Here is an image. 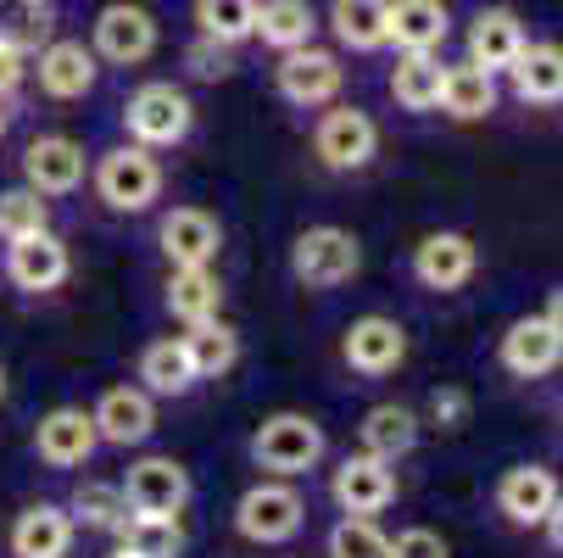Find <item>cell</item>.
Returning a JSON list of instances; mask_svg holds the SVG:
<instances>
[{
  "label": "cell",
  "mask_w": 563,
  "mask_h": 558,
  "mask_svg": "<svg viewBox=\"0 0 563 558\" xmlns=\"http://www.w3.org/2000/svg\"><path fill=\"white\" fill-rule=\"evenodd\" d=\"M290 269H296V280L312 285V291L346 285V280L363 269L357 234H352V229H335V223L301 229V234H296V247H290Z\"/></svg>",
  "instance_id": "obj_1"
},
{
  "label": "cell",
  "mask_w": 563,
  "mask_h": 558,
  "mask_svg": "<svg viewBox=\"0 0 563 558\" xmlns=\"http://www.w3.org/2000/svg\"><path fill=\"white\" fill-rule=\"evenodd\" d=\"M252 458H257V469H274V474H307L324 458V430L307 414H274V419L257 425Z\"/></svg>",
  "instance_id": "obj_2"
},
{
  "label": "cell",
  "mask_w": 563,
  "mask_h": 558,
  "mask_svg": "<svg viewBox=\"0 0 563 558\" xmlns=\"http://www.w3.org/2000/svg\"><path fill=\"white\" fill-rule=\"evenodd\" d=\"M123 123H129V134H134V145H179L185 134H190V123H196V107H190V96L185 90H174V85H140L134 96H129V107H123Z\"/></svg>",
  "instance_id": "obj_3"
},
{
  "label": "cell",
  "mask_w": 563,
  "mask_h": 558,
  "mask_svg": "<svg viewBox=\"0 0 563 558\" xmlns=\"http://www.w3.org/2000/svg\"><path fill=\"white\" fill-rule=\"evenodd\" d=\"M96 190L118 212H145L156 201V190H163V168H156L151 145H118V151H107L101 168H96Z\"/></svg>",
  "instance_id": "obj_4"
},
{
  "label": "cell",
  "mask_w": 563,
  "mask_h": 558,
  "mask_svg": "<svg viewBox=\"0 0 563 558\" xmlns=\"http://www.w3.org/2000/svg\"><path fill=\"white\" fill-rule=\"evenodd\" d=\"M301 519H307V503H301L290 486H279V481L252 486L246 497L234 503V530L246 536V541H263V547L290 541V536L301 530Z\"/></svg>",
  "instance_id": "obj_5"
},
{
  "label": "cell",
  "mask_w": 563,
  "mask_h": 558,
  "mask_svg": "<svg viewBox=\"0 0 563 558\" xmlns=\"http://www.w3.org/2000/svg\"><path fill=\"white\" fill-rule=\"evenodd\" d=\"M279 56L285 62L274 67V78H279V96L290 107H324V101L341 96V85H346L341 56L312 51V45H296V51H279Z\"/></svg>",
  "instance_id": "obj_6"
},
{
  "label": "cell",
  "mask_w": 563,
  "mask_h": 558,
  "mask_svg": "<svg viewBox=\"0 0 563 558\" xmlns=\"http://www.w3.org/2000/svg\"><path fill=\"white\" fill-rule=\"evenodd\" d=\"M312 145H318V156H324V168H335V174H357V168L374 163L379 129H374L368 112H357V107H335V112H324V123H318Z\"/></svg>",
  "instance_id": "obj_7"
},
{
  "label": "cell",
  "mask_w": 563,
  "mask_h": 558,
  "mask_svg": "<svg viewBox=\"0 0 563 558\" xmlns=\"http://www.w3.org/2000/svg\"><path fill=\"white\" fill-rule=\"evenodd\" d=\"M23 179L40 196H67L85 185V145L67 140V134H40L23 151Z\"/></svg>",
  "instance_id": "obj_8"
},
{
  "label": "cell",
  "mask_w": 563,
  "mask_h": 558,
  "mask_svg": "<svg viewBox=\"0 0 563 558\" xmlns=\"http://www.w3.org/2000/svg\"><path fill=\"white\" fill-rule=\"evenodd\" d=\"M156 51V18L145 7H129V0H112L96 18V56L129 67V62H145Z\"/></svg>",
  "instance_id": "obj_9"
},
{
  "label": "cell",
  "mask_w": 563,
  "mask_h": 558,
  "mask_svg": "<svg viewBox=\"0 0 563 558\" xmlns=\"http://www.w3.org/2000/svg\"><path fill=\"white\" fill-rule=\"evenodd\" d=\"M123 497L134 514H179L190 503V474L174 458H140L123 481Z\"/></svg>",
  "instance_id": "obj_10"
},
{
  "label": "cell",
  "mask_w": 563,
  "mask_h": 558,
  "mask_svg": "<svg viewBox=\"0 0 563 558\" xmlns=\"http://www.w3.org/2000/svg\"><path fill=\"white\" fill-rule=\"evenodd\" d=\"M330 492H335L341 514H363V519H374V514L390 508V497H396V474H390L385 458H368V452H363V458H346V463L335 469Z\"/></svg>",
  "instance_id": "obj_11"
},
{
  "label": "cell",
  "mask_w": 563,
  "mask_h": 558,
  "mask_svg": "<svg viewBox=\"0 0 563 558\" xmlns=\"http://www.w3.org/2000/svg\"><path fill=\"white\" fill-rule=\"evenodd\" d=\"M40 90L51 101H78L96 90V51L85 40H45L40 45Z\"/></svg>",
  "instance_id": "obj_12"
},
{
  "label": "cell",
  "mask_w": 563,
  "mask_h": 558,
  "mask_svg": "<svg viewBox=\"0 0 563 558\" xmlns=\"http://www.w3.org/2000/svg\"><path fill=\"white\" fill-rule=\"evenodd\" d=\"M223 247V229L207 207H174L163 218V252L174 269H207Z\"/></svg>",
  "instance_id": "obj_13"
},
{
  "label": "cell",
  "mask_w": 563,
  "mask_h": 558,
  "mask_svg": "<svg viewBox=\"0 0 563 558\" xmlns=\"http://www.w3.org/2000/svg\"><path fill=\"white\" fill-rule=\"evenodd\" d=\"M96 436L112 441V447H140L151 430H156V408H151V391L140 385H112L101 403H96Z\"/></svg>",
  "instance_id": "obj_14"
},
{
  "label": "cell",
  "mask_w": 563,
  "mask_h": 558,
  "mask_svg": "<svg viewBox=\"0 0 563 558\" xmlns=\"http://www.w3.org/2000/svg\"><path fill=\"white\" fill-rule=\"evenodd\" d=\"M474 263H479V252H474L468 234H457V229L424 234L419 252H413V274H419L430 291H457V285H468V280H474Z\"/></svg>",
  "instance_id": "obj_15"
},
{
  "label": "cell",
  "mask_w": 563,
  "mask_h": 558,
  "mask_svg": "<svg viewBox=\"0 0 563 558\" xmlns=\"http://www.w3.org/2000/svg\"><path fill=\"white\" fill-rule=\"evenodd\" d=\"M341 352H346V363H352L357 374H390L401 358H408V330H401L396 318L368 313V318H357V325L346 330Z\"/></svg>",
  "instance_id": "obj_16"
},
{
  "label": "cell",
  "mask_w": 563,
  "mask_h": 558,
  "mask_svg": "<svg viewBox=\"0 0 563 558\" xmlns=\"http://www.w3.org/2000/svg\"><path fill=\"white\" fill-rule=\"evenodd\" d=\"M503 363L519 374V380H536V374H552L563 363V336L547 313L536 318H519V325L503 336Z\"/></svg>",
  "instance_id": "obj_17"
},
{
  "label": "cell",
  "mask_w": 563,
  "mask_h": 558,
  "mask_svg": "<svg viewBox=\"0 0 563 558\" xmlns=\"http://www.w3.org/2000/svg\"><path fill=\"white\" fill-rule=\"evenodd\" d=\"M96 419L85 414V408H56V414H45L40 419V430H34V447H40V458L51 463V469H78L90 452H96Z\"/></svg>",
  "instance_id": "obj_18"
},
{
  "label": "cell",
  "mask_w": 563,
  "mask_h": 558,
  "mask_svg": "<svg viewBox=\"0 0 563 558\" xmlns=\"http://www.w3.org/2000/svg\"><path fill=\"white\" fill-rule=\"evenodd\" d=\"M67 247L56 241L51 229H40V234H29V241H12V258H7V274H12V285L18 291H56L62 280H67Z\"/></svg>",
  "instance_id": "obj_19"
},
{
  "label": "cell",
  "mask_w": 563,
  "mask_h": 558,
  "mask_svg": "<svg viewBox=\"0 0 563 558\" xmlns=\"http://www.w3.org/2000/svg\"><path fill=\"white\" fill-rule=\"evenodd\" d=\"M558 503V481H552V469L541 463H519L503 474V486H497V508L514 519V525H541Z\"/></svg>",
  "instance_id": "obj_20"
},
{
  "label": "cell",
  "mask_w": 563,
  "mask_h": 558,
  "mask_svg": "<svg viewBox=\"0 0 563 558\" xmlns=\"http://www.w3.org/2000/svg\"><path fill=\"white\" fill-rule=\"evenodd\" d=\"M73 547V514L56 503H34L12 525V552L18 558H67Z\"/></svg>",
  "instance_id": "obj_21"
},
{
  "label": "cell",
  "mask_w": 563,
  "mask_h": 558,
  "mask_svg": "<svg viewBox=\"0 0 563 558\" xmlns=\"http://www.w3.org/2000/svg\"><path fill=\"white\" fill-rule=\"evenodd\" d=\"M385 40L396 51H435L446 40V7L441 0H390L385 7Z\"/></svg>",
  "instance_id": "obj_22"
},
{
  "label": "cell",
  "mask_w": 563,
  "mask_h": 558,
  "mask_svg": "<svg viewBox=\"0 0 563 558\" xmlns=\"http://www.w3.org/2000/svg\"><path fill=\"white\" fill-rule=\"evenodd\" d=\"M519 51H525V23H519L508 7H486V12L474 18V29H468V62H474V67L497 73V67H508Z\"/></svg>",
  "instance_id": "obj_23"
},
{
  "label": "cell",
  "mask_w": 563,
  "mask_h": 558,
  "mask_svg": "<svg viewBox=\"0 0 563 558\" xmlns=\"http://www.w3.org/2000/svg\"><path fill=\"white\" fill-rule=\"evenodd\" d=\"M514 96L519 101H536V107H552L563 101V45H525L514 62Z\"/></svg>",
  "instance_id": "obj_24"
},
{
  "label": "cell",
  "mask_w": 563,
  "mask_h": 558,
  "mask_svg": "<svg viewBox=\"0 0 563 558\" xmlns=\"http://www.w3.org/2000/svg\"><path fill=\"white\" fill-rule=\"evenodd\" d=\"M413 447H419V414H413V408L379 403V408L363 414V452H368V458L396 463V458H408Z\"/></svg>",
  "instance_id": "obj_25"
},
{
  "label": "cell",
  "mask_w": 563,
  "mask_h": 558,
  "mask_svg": "<svg viewBox=\"0 0 563 558\" xmlns=\"http://www.w3.org/2000/svg\"><path fill=\"white\" fill-rule=\"evenodd\" d=\"M435 107H441V112H452L457 123L486 118V112L497 107V78H492L486 67H474V62L446 67V73H441V101H435Z\"/></svg>",
  "instance_id": "obj_26"
},
{
  "label": "cell",
  "mask_w": 563,
  "mask_h": 558,
  "mask_svg": "<svg viewBox=\"0 0 563 558\" xmlns=\"http://www.w3.org/2000/svg\"><path fill=\"white\" fill-rule=\"evenodd\" d=\"M441 73L446 67L435 62V51H401V62L390 73V96L408 112H430L441 101Z\"/></svg>",
  "instance_id": "obj_27"
},
{
  "label": "cell",
  "mask_w": 563,
  "mask_h": 558,
  "mask_svg": "<svg viewBox=\"0 0 563 558\" xmlns=\"http://www.w3.org/2000/svg\"><path fill=\"white\" fill-rule=\"evenodd\" d=\"M140 380H145V391H156V396H185L190 385H196V369H190V352H185V341H151L145 352H140Z\"/></svg>",
  "instance_id": "obj_28"
},
{
  "label": "cell",
  "mask_w": 563,
  "mask_h": 558,
  "mask_svg": "<svg viewBox=\"0 0 563 558\" xmlns=\"http://www.w3.org/2000/svg\"><path fill=\"white\" fill-rule=\"evenodd\" d=\"M223 307V285L212 269H174L168 280V313L185 318V325H201V318H218Z\"/></svg>",
  "instance_id": "obj_29"
},
{
  "label": "cell",
  "mask_w": 563,
  "mask_h": 558,
  "mask_svg": "<svg viewBox=\"0 0 563 558\" xmlns=\"http://www.w3.org/2000/svg\"><path fill=\"white\" fill-rule=\"evenodd\" d=\"M312 29H318V12L307 0H268V7H257L252 34H263V45L274 51H296V45H312Z\"/></svg>",
  "instance_id": "obj_30"
},
{
  "label": "cell",
  "mask_w": 563,
  "mask_h": 558,
  "mask_svg": "<svg viewBox=\"0 0 563 558\" xmlns=\"http://www.w3.org/2000/svg\"><path fill=\"white\" fill-rule=\"evenodd\" d=\"M118 536H123L129 558H179V547H185V530L174 514H129L118 525Z\"/></svg>",
  "instance_id": "obj_31"
},
{
  "label": "cell",
  "mask_w": 563,
  "mask_h": 558,
  "mask_svg": "<svg viewBox=\"0 0 563 558\" xmlns=\"http://www.w3.org/2000/svg\"><path fill=\"white\" fill-rule=\"evenodd\" d=\"M385 7L390 0H335L330 7L335 40L352 45V51H379L385 45Z\"/></svg>",
  "instance_id": "obj_32"
},
{
  "label": "cell",
  "mask_w": 563,
  "mask_h": 558,
  "mask_svg": "<svg viewBox=\"0 0 563 558\" xmlns=\"http://www.w3.org/2000/svg\"><path fill=\"white\" fill-rule=\"evenodd\" d=\"M179 341L190 352L196 380H212V374L234 369V358H240V336L229 325H218V318H201V325H190V336H179Z\"/></svg>",
  "instance_id": "obj_33"
},
{
  "label": "cell",
  "mask_w": 563,
  "mask_h": 558,
  "mask_svg": "<svg viewBox=\"0 0 563 558\" xmlns=\"http://www.w3.org/2000/svg\"><path fill=\"white\" fill-rule=\"evenodd\" d=\"M196 23H201V34L240 45L257 29V0H196Z\"/></svg>",
  "instance_id": "obj_34"
},
{
  "label": "cell",
  "mask_w": 563,
  "mask_h": 558,
  "mask_svg": "<svg viewBox=\"0 0 563 558\" xmlns=\"http://www.w3.org/2000/svg\"><path fill=\"white\" fill-rule=\"evenodd\" d=\"M51 34V0H0V40L18 51H40Z\"/></svg>",
  "instance_id": "obj_35"
},
{
  "label": "cell",
  "mask_w": 563,
  "mask_h": 558,
  "mask_svg": "<svg viewBox=\"0 0 563 558\" xmlns=\"http://www.w3.org/2000/svg\"><path fill=\"white\" fill-rule=\"evenodd\" d=\"M40 229H51V212H45V201H40V190H29V185H18V190H0V241H29V234H40Z\"/></svg>",
  "instance_id": "obj_36"
},
{
  "label": "cell",
  "mask_w": 563,
  "mask_h": 558,
  "mask_svg": "<svg viewBox=\"0 0 563 558\" xmlns=\"http://www.w3.org/2000/svg\"><path fill=\"white\" fill-rule=\"evenodd\" d=\"M73 514L85 519V525H96V530H118V525L129 519V497H123V486L85 481V486L73 492Z\"/></svg>",
  "instance_id": "obj_37"
},
{
  "label": "cell",
  "mask_w": 563,
  "mask_h": 558,
  "mask_svg": "<svg viewBox=\"0 0 563 558\" xmlns=\"http://www.w3.org/2000/svg\"><path fill=\"white\" fill-rule=\"evenodd\" d=\"M385 552H390V541H385L379 525L363 519V514H346V519L330 530V558H385Z\"/></svg>",
  "instance_id": "obj_38"
},
{
  "label": "cell",
  "mask_w": 563,
  "mask_h": 558,
  "mask_svg": "<svg viewBox=\"0 0 563 558\" xmlns=\"http://www.w3.org/2000/svg\"><path fill=\"white\" fill-rule=\"evenodd\" d=\"M234 45H223V40H212V34H201L190 51H185V67L196 73V78H223V73H234V56H229Z\"/></svg>",
  "instance_id": "obj_39"
},
{
  "label": "cell",
  "mask_w": 563,
  "mask_h": 558,
  "mask_svg": "<svg viewBox=\"0 0 563 558\" xmlns=\"http://www.w3.org/2000/svg\"><path fill=\"white\" fill-rule=\"evenodd\" d=\"M385 558H446V541H441L435 530L413 525V530H401V536L390 541V552H385Z\"/></svg>",
  "instance_id": "obj_40"
},
{
  "label": "cell",
  "mask_w": 563,
  "mask_h": 558,
  "mask_svg": "<svg viewBox=\"0 0 563 558\" xmlns=\"http://www.w3.org/2000/svg\"><path fill=\"white\" fill-rule=\"evenodd\" d=\"M430 419H435L441 430H457V425L468 419V396H463L457 385H441V391L430 396Z\"/></svg>",
  "instance_id": "obj_41"
},
{
  "label": "cell",
  "mask_w": 563,
  "mask_h": 558,
  "mask_svg": "<svg viewBox=\"0 0 563 558\" xmlns=\"http://www.w3.org/2000/svg\"><path fill=\"white\" fill-rule=\"evenodd\" d=\"M23 73H29V67H23V51L0 40V96H12V90L23 85Z\"/></svg>",
  "instance_id": "obj_42"
},
{
  "label": "cell",
  "mask_w": 563,
  "mask_h": 558,
  "mask_svg": "<svg viewBox=\"0 0 563 558\" xmlns=\"http://www.w3.org/2000/svg\"><path fill=\"white\" fill-rule=\"evenodd\" d=\"M541 525H547V536H552V547H558V552H563V497H558V503H552V514H547V519H541Z\"/></svg>",
  "instance_id": "obj_43"
},
{
  "label": "cell",
  "mask_w": 563,
  "mask_h": 558,
  "mask_svg": "<svg viewBox=\"0 0 563 558\" xmlns=\"http://www.w3.org/2000/svg\"><path fill=\"white\" fill-rule=\"evenodd\" d=\"M547 318H552V325H558V336H563V285L547 296Z\"/></svg>",
  "instance_id": "obj_44"
},
{
  "label": "cell",
  "mask_w": 563,
  "mask_h": 558,
  "mask_svg": "<svg viewBox=\"0 0 563 558\" xmlns=\"http://www.w3.org/2000/svg\"><path fill=\"white\" fill-rule=\"evenodd\" d=\"M0 396H7V369H0Z\"/></svg>",
  "instance_id": "obj_45"
},
{
  "label": "cell",
  "mask_w": 563,
  "mask_h": 558,
  "mask_svg": "<svg viewBox=\"0 0 563 558\" xmlns=\"http://www.w3.org/2000/svg\"><path fill=\"white\" fill-rule=\"evenodd\" d=\"M0 134H7V112H0Z\"/></svg>",
  "instance_id": "obj_46"
},
{
  "label": "cell",
  "mask_w": 563,
  "mask_h": 558,
  "mask_svg": "<svg viewBox=\"0 0 563 558\" xmlns=\"http://www.w3.org/2000/svg\"><path fill=\"white\" fill-rule=\"evenodd\" d=\"M112 558H129V552H123V547H118V552H112Z\"/></svg>",
  "instance_id": "obj_47"
}]
</instances>
